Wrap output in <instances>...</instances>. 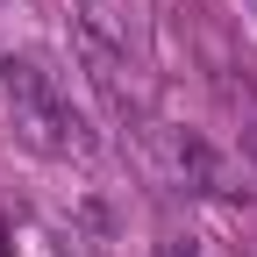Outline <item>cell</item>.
Listing matches in <instances>:
<instances>
[{
	"mask_svg": "<svg viewBox=\"0 0 257 257\" xmlns=\"http://www.w3.org/2000/svg\"><path fill=\"white\" fill-rule=\"evenodd\" d=\"M165 257H193V243H186V236H172V243H165Z\"/></svg>",
	"mask_w": 257,
	"mask_h": 257,
	"instance_id": "cell-2",
	"label": "cell"
},
{
	"mask_svg": "<svg viewBox=\"0 0 257 257\" xmlns=\"http://www.w3.org/2000/svg\"><path fill=\"white\" fill-rule=\"evenodd\" d=\"M0 79H8V93H15V107H22V128L36 143H50V150H93V136H86V114L64 100V93L36 72L29 57H8L0 64Z\"/></svg>",
	"mask_w": 257,
	"mask_h": 257,
	"instance_id": "cell-1",
	"label": "cell"
},
{
	"mask_svg": "<svg viewBox=\"0 0 257 257\" xmlns=\"http://www.w3.org/2000/svg\"><path fill=\"white\" fill-rule=\"evenodd\" d=\"M243 150H250V157H257V121H250V128H243Z\"/></svg>",
	"mask_w": 257,
	"mask_h": 257,
	"instance_id": "cell-3",
	"label": "cell"
}]
</instances>
